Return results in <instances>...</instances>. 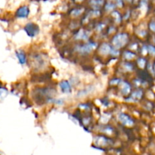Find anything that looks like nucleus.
I'll list each match as a JSON object with an SVG mask.
<instances>
[{"instance_id": "obj_1", "label": "nucleus", "mask_w": 155, "mask_h": 155, "mask_svg": "<svg viewBox=\"0 0 155 155\" xmlns=\"http://www.w3.org/2000/svg\"><path fill=\"white\" fill-rule=\"evenodd\" d=\"M128 42V36L125 33H120V34H117L113 38V45H114L115 48H122L124 45L127 44Z\"/></svg>"}, {"instance_id": "obj_2", "label": "nucleus", "mask_w": 155, "mask_h": 155, "mask_svg": "<svg viewBox=\"0 0 155 155\" xmlns=\"http://www.w3.org/2000/svg\"><path fill=\"white\" fill-rule=\"evenodd\" d=\"M29 13H30L29 7L26 5H21V7L18 8L16 12V15L19 18H25L28 16Z\"/></svg>"}, {"instance_id": "obj_3", "label": "nucleus", "mask_w": 155, "mask_h": 155, "mask_svg": "<svg viewBox=\"0 0 155 155\" xmlns=\"http://www.w3.org/2000/svg\"><path fill=\"white\" fill-rule=\"evenodd\" d=\"M118 118H119V120L124 125L128 126V127H130V126L133 125V120L128 116V115L125 114H120L119 116H118Z\"/></svg>"}, {"instance_id": "obj_4", "label": "nucleus", "mask_w": 155, "mask_h": 155, "mask_svg": "<svg viewBox=\"0 0 155 155\" xmlns=\"http://www.w3.org/2000/svg\"><path fill=\"white\" fill-rule=\"evenodd\" d=\"M96 44L92 43V42H89L85 45H82L81 47L78 48V51L81 53H89L92 51L94 48L96 47Z\"/></svg>"}, {"instance_id": "obj_5", "label": "nucleus", "mask_w": 155, "mask_h": 155, "mask_svg": "<svg viewBox=\"0 0 155 155\" xmlns=\"http://www.w3.org/2000/svg\"><path fill=\"white\" fill-rule=\"evenodd\" d=\"M25 30L27 31V34L30 36H36L38 33V27L34 24H27V27H25Z\"/></svg>"}, {"instance_id": "obj_6", "label": "nucleus", "mask_w": 155, "mask_h": 155, "mask_svg": "<svg viewBox=\"0 0 155 155\" xmlns=\"http://www.w3.org/2000/svg\"><path fill=\"white\" fill-rule=\"evenodd\" d=\"M106 0H89V4L92 9H100L103 7Z\"/></svg>"}, {"instance_id": "obj_7", "label": "nucleus", "mask_w": 155, "mask_h": 155, "mask_svg": "<svg viewBox=\"0 0 155 155\" xmlns=\"http://www.w3.org/2000/svg\"><path fill=\"white\" fill-rule=\"evenodd\" d=\"M60 87L64 92L65 93H69L71 92V85L68 81H62L60 83Z\"/></svg>"}, {"instance_id": "obj_8", "label": "nucleus", "mask_w": 155, "mask_h": 155, "mask_svg": "<svg viewBox=\"0 0 155 155\" xmlns=\"http://www.w3.org/2000/svg\"><path fill=\"white\" fill-rule=\"evenodd\" d=\"M121 92L124 95H127L130 93V86L127 83L125 82H123L121 83Z\"/></svg>"}, {"instance_id": "obj_9", "label": "nucleus", "mask_w": 155, "mask_h": 155, "mask_svg": "<svg viewBox=\"0 0 155 155\" xmlns=\"http://www.w3.org/2000/svg\"><path fill=\"white\" fill-rule=\"evenodd\" d=\"M110 49H111V48H110V46L108 44L104 43L102 44V45L100 48V51H101L102 54H107L110 52Z\"/></svg>"}, {"instance_id": "obj_10", "label": "nucleus", "mask_w": 155, "mask_h": 155, "mask_svg": "<svg viewBox=\"0 0 155 155\" xmlns=\"http://www.w3.org/2000/svg\"><path fill=\"white\" fill-rule=\"evenodd\" d=\"M16 55L18 57V61H19V62L21 64H24L26 63V61L27 60H26V56L24 52H22V51H18V52H16Z\"/></svg>"}, {"instance_id": "obj_11", "label": "nucleus", "mask_w": 155, "mask_h": 155, "mask_svg": "<svg viewBox=\"0 0 155 155\" xmlns=\"http://www.w3.org/2000/svg\"><path fill=\"white\" fill-rule=\"evenodd\" d=\"M83 11H84V8H76L72 9L71 15L74 17H78L83 13Z\"/></svg>"}, {"instance_id": "obj_12", "label": "nucleus", "mask_w": 155, "mask_h": 155, "mask_svg": "<svg viewBox=\"0 0 155 155\" xmlns=\"http://www.w3.org/2000/svg\"><path fill=\"white\" fill-rule=\"evenodd\" d=\"M142 92L141 90H136V92H133V94H132V96H131V98L134 101H138V100L140 99L141 98H142Z\"/></svg>"}, {"instance_id": "obj_13", "label": "nucleus", "mask_w": 155, "mask_h": 155, "mask_svg": "<svg viewBox=\"0 0 155 155\" xmlns=\"http://www.w3.org/2000/svg\"><path fill=\"white\" fill-rule=\"evenodd\" d=\"M75 38L77 39H86L88 38V34L84 31L81 30L78 32L77 35L75 36Z\"/></svg>"}, {"instance_id": "obj_14", "label": "nucleus", "mask_w": 155, "mask_h": 155, "mask_svg": "<svg viewBox=\"0 0 155 155\" xmlns=\"http://www.w3.org/2000/svg\"><path fill=\"white\" fill-rule=\"evenodd\" d=\"M109 1H111L116 5L117 8H122L124 5V0H109Z\"/></svg>"}, {"instance_id": "obj_15", "label": "nucleus", "mask_w": 155, "mask_h": 155, "mask_svg": "<svg viewBox=\"0 0 155 155\" xmlns=\"http://www.w3.org/2000/svg\"><path fill=\"white\" fill-rule=\"evenodd\" d=\"M135 56H136V54L133 52H130V51H127L124 54V57L127 59H128V60H131L133 58H135Z\"/></svg>"}, {"instance_id": "obj_16", "label": "nucleus", "mask_w": 155, "mask_h": 155, "mask_svg": "<svg viewBox=\"0 0 155 155\" xmlns=\"http://www.w3.org/2000/svg\"><path fill=\"white\" fill-rule=\"evenodd\" d=\"M112 15H113V16L114 17L115 19L117 20V22H119L120 20V18H121L120 14L119 12H117V11L114 10L113 12H112Z\"/></svg>"}, {"instance_id": "obj_17", "label": "nucleus", "mask_w": 155, "mask_h": 155, "mask_svg": "<svg viewBox=\"0 0 155 155\" xmlns=\"http://www.w3.org/2000/svg\"><path fill=\"white\" fill-rule=\"evenodd\" d=\"M138 64L139 65V67L142 68H143L145 65V60L143 58H139L138 60Z\"/></svg>"}, {"instance_id": "obj_18", "label": "nucleus", "mask_w": 155, "mask_h": 155, "mask_svg": "<svg viewBox=\"0 0 155 155\" xmlns=\"http://www.w3.org/2000/svg\"><path fill=\"white\" fill-rule=\"evenodd\" d=\"M148 51L151 55H155V47L151 46V45L148 46Z\"/></svg>"}, {"instance_id": "obj_19", "label": "nucleus", "mask_w": 155, "mask_h": 155, "mask_svg": "<svg viewBox=\"0 0 155 155\" xmlns=\"http://www.w3.org/2000/svg\"><path fill=\"white\" fill-rule=\"evenodd\" d=\"M149 27H150V29H151L152 31L155 32V22H154H154H151V24H150Z\"/></svg>"}, {"instance_id": "obj_20", "label": "nucleus", "mask_w": 155, "mask_h": 155, "mask_svg": "<svg viewBox=\"0 0 155 155\" xmlns=\"http://www.w3.org/2000/svg\"><path fill=\"white\" fill-rule=\"evenodd\" d=\"M85 0H74V2L75 3H82V2H83Z\"/></svg>"}, {"instance_id": "obj_21", "label": "nucleus", "mask_w": 155, "mask_h": 155, "mask_svg": "<svg viewBox=\"0 0 155 155\" xmlns=\"http://www.w3.org/2000/svg\"><path fill=\"white\" fill-rule=\"evenodd\" d=\"M124 2H128V3H132V2H133V0H124Z\"/></svg>"}, {"instance_id": "obj_22", "label": "nucleus", "mask_w": 155, "mask_h": 155, "mask_svg": "<svg viewBox=\"0 0 155 155\" xmlns=\"http://www.w3.org/2000/svg\"><path fill=\"white\" fill-rule=\"evenodd\" d=\"M154 71H155V65H154Z\"/></svg>"}]
</instances>
